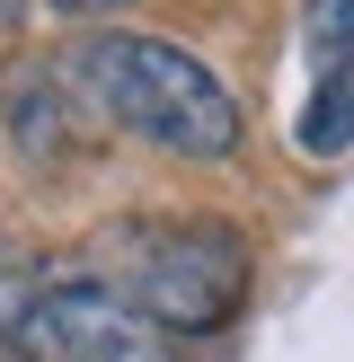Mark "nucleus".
<instances>
[{
	"label": "nucleus",
	"instance_id": "1",
	"mask_svg": "<svg viewBox=\"0 0 354 362\" xmlns=\"http://www.w3.org/2000/svg\"><path fill=\"white\" fill-rule=\"evenodd\" d=\"M88 274L115 300H133L159 336H222L248 310L257 283V247L239 221H204V212H133L106 221L88 247Z\"/></svg>",
	"mask_w": 354,
	"mask_h": 362
},
{
	"label": "nucleus",
	"instance_id": "2",
	"mask_svg": "<svg viewBox=\"0 0 354 362\" xmlns=\"http://www.w3.org/2000/svg\"><path fill=\"white\" fill-rule=\"evenodd\" d=\"M71 88L80 106H98L106 124H124L133 141L169 159H230L239 151V98L230 80L186 45H159V35H133V27H98L71 45Z\"/></svg>",
	"mask_w": 354,
	"mask_h": 362
},
{
	"label": "nucleus",
	"instance_id": "3",
	"mask_svg": "<svg viewBox=\"0 0 354 362\" xmlns=\"http://www.w3.org/2000/svg\"><path fill=\"white\" fill-rule=\"evenodd\" d=\"M45 362H186V354L133 300H115L88 265H53L45 274Z\"/></svg>",
	"mask_w": 354,
	"mask_h": 362
},
{
	"label": "nucleus",
	"instance_id": "4",
	"mask_svg": "<svg viewBox=\"0 0 354 362\" xmlns=\"http://www.w3.org/2000/svg\"><path fill=\"white\" fill-rule=\"evenodd\" d=\"M301 45H310V98H301V159L354 151V0H310L301 9Z\"/></svg>",
	"mask_w": 354,
	"mask_h": 362
},
{
	"label": "nucleus",
	"instance_id": "5",
	"mask_svg": "<svg viewBox=\"0 0 354 362\" xmlns=\"http://www.w3.org/2000/svg\"><path fill=\"white\" fill-rule=\"evenodd\" d=\"M45 274L53 265L0 230V354L9 362H45Z\"/></svg>",
	"mask_w": 354,
	"mask_h": 362
},
{
	"label": "nucleus",
	"instance_id": "6",
	"mask_svg": "<svg viewBox=\"0 0 354 362\" xmlns=\"http://www.w3.org/2000/svg\"><path fill=\"white\" fill-rule=\"evenodd\" d=\"M71 106L80 98H62V80H45V71H27V80H9V124H18V141H27V159H71Z\"/></svg>",
	"mask_w": 354,
	"mask_h": 362
},
{
	"label": "nucleus",
	"instance_id": "7",
	"mask_svg": "<svg viewBox=\"0 0 354 362\" xmlns=\"http://www.w3.org/2000/svg\"><path fill=\"white\" fill-rule=\"evenodd\" d=\"M18 35H27V0H0V53H9Z\"/></svg>",
	"mask_w": 354,
	"mask_h": 362
},
{
	"label": "nucleus",
	"instance_id": "8",
	"mask_svg": "<svg viewBox=\"0 0 354 362\" xmlns=\"http://www.w3.org/2000/svg\"><path fill=\"white\" fill-rule=\"evenodd\" d=\"M62 9H80V18H88V9H115V0H62Z\"/></svg>",
	"mask_w": 354,
	"mask_h": 362
},
{
	"label": "nucleus",
	"instance_id": "9",
	"mask_svg": "<svg viewBox=\"0 0 354 362\" xmlns=\"http://www.w3.org/2000/svg\"><path fill=\"white\" fill-rule=\"evenodd\" d=\"M0 362H9V354H0Z\"/></svg>",
	"mask_w": 354,
	"mask_h": 362
}]
</instances>
